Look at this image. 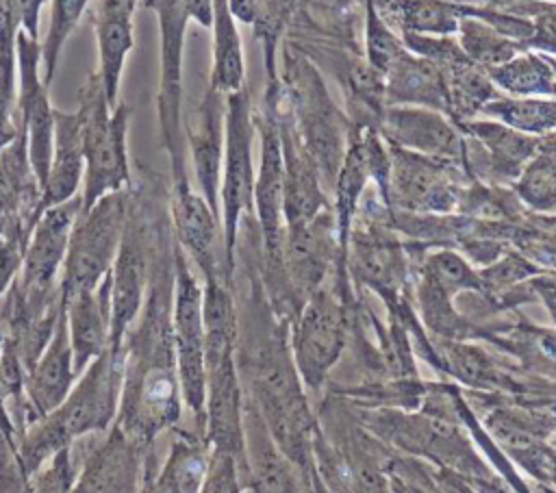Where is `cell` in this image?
Wrapping results in <instances>:
<instances>
[{"instance_id": "cell-1", "label": "cell", "mask_w": 556, "mask_h": 493, "mask_svg": "<svg viewBox=\"0 0 556 493\" xmlns=\"http://www.w3.org/2000/svg\"><path fill=\"white\" fill-rule=\"evenodd\" d=\"M174 250L176 237L169 217V191L161 193L154 213V245L148 289L141 311L128 328L124 380L115 424L146 447L180 419V382L174 347Z\"/></svg>"}, {"instance_id": "cell-2", "label": "cell", "mask_w": 556, "mask_h": 493, "mask_svg": "<svg viewBox=\"0 0 556 493\" xmlns=\"http://www.w3.org/2000/svg\"><path fill=\"white\" fill-rule=\"evenodd\" d=\"M124 380V352L104 350L76 378L67 397L48 415L35 419L17 439L26 476L35 473L56 450L85 434L104 432L117 417Z\"/></svg>"}, {"instance_id": "cell-3", "label": "cell", "mask_w": 556, "mask_h": 493, "mask_svg": "<svg viewBox=\"0 0 556 493\" xmlns=\"http://www.w3.org/2000/svg\"><path fill=\"white\" fill-rule=\"evenodd\" d=\"M132 106L126 100L109 104L96 69L78 89V126L83 139L85 174L80 211L91 208L102 195L132 185L128 161V124Z\"/></svg>"}, {"instance_id": "cell-4", "label": "cell", "mask_w": 556, "mask_h": 493, "mask_svg": "<svg viewBox=\"0 0 556 493\" xmlns=\"http://www.w3.org/2000/svg\"><path fill=\"white\" fill-rule=\"evenodd\" d=\"M130 200V187L102 195L91 208L80 211L67 241L61 269V302L83 291H93L111 271Z\"/></svg>"}, {"instance_id": "cell-5", "label": "cell", "mask_w": 556, "mask_h": 493, "mask_svg": "<svg viewBox=\"0 0 556 493\" xmlns=\"http://www.w3.org/2000/svg\"><path fill=\"white\" fill-rule=\"evenodd\" d=\"M143 9L156 13L161 39V67L156 91V117L161 146L169 159L172 182L189 178L185 161V122H182V59L189 13L182 0H141Z\"/></svg>"}, {"instance_id": "cell-6", "label": "cell", "mask_w": 556, "mask_h": 493, "mask_svg": "<svg viewBox=\"0 0 556 493\" xmlns=\"http://www.w3.org/2000/svg\"><path fill=\"white\" fill-rule=\"evenodd\" d=\"M254 117L245 87L226 93L224 119V163L219 182V211L224 228V269L230 280L235 269V245L241 215L254 204V163H252Z\"/></svg>"}, {"instance_id": "cell-7", "label": "cell", "mask_w": 556, "mask_h": 493, "mask_svg": "<svg viewBox=\"0 0 556 493\" xmlns=\"http://www.w3.org/2000/svg\"><path fill=\"white\" fill-rule=\"evenodd\" d=\"M174 347L180 395L187 408L204 428L206 402V365H204V319H202V287L198 285L189 258L176 241L174 250Z\"/></svg>"}, {"instance_id": "cell-8", "label": "cell", "mask_w": 556, "mask_h": 493, "mask_svg": "<svg viewBox=\"0 0 556 493\" xmlns=\"http://www.w3.org/2000/svg\"><path fill=\"white\" fill-rule=\"evenodd\" d=\"M15 65H17V117L28 139V161L39 187L43 189L54 135V106L50 102V87L41 80V43L17 30L15 39Z\"/></svg>"}, {"instance_id": "cell-9", "label": "cell", "mask_w": 556, "mask_h": 493, "mask_svg": "<svg viewBox=\"0 0 556 493\" xmlns=\"http://www.w3.org/2000/svg\"><path fill=\"white\" fill-rule=\"evenodd\" d=\"M265 111L254 117V128L261 135V167L254 178V206L258 213V224L263 232V243L267 258L278 263L282 258L285 245V161L276 115L274 87H267Z\"/></svg>"}, {"instance_id": "cell-10", "label": "cell", "mask_w": 556, "mask_h": 493, "mask_svg": "<svg viewBox=\"0 0 556 493\" xmlns=\"http://www.w3.org/2000/svg\"><path fill=\"white\" fill-rule=\"evenodd\" d=\"M152 450L156 447L141 445L113 421L106 437L87 454L72 493H139Z\"/></svg>"}, {"instance_id": "cell-11", "label": "cell", "mask_w": 556, "mask_h": 493, "mask_svg": "<svg viewBox=\"0 0 556 493\" xmlns=\"http://www.w3.org/2000/svg\"><path fill=\"white\" fill-rule=\"evenodd\" d=\"M224 119L226 96L215 87H206L204 98L195 109L193 124H185V143L191 154V165L200 195L219 217V182L224 163Z\"/></svg>"}, {"instance_id": "cell-12", "label": "cell", "mask_w": 556, "mask_h": 493, "mask_svg": "<svg viewBox=\"0 0 556 493\" xmlns=\"http://www.w3.org/2000/svg\"><path fill=\"white\" fill-rule=\"evenodd\" d=\"M241 387L235 352L206 363L204 437L213 450L232 454L239 463L243 452Z\"/></svg>"}, {"instance_id": "cell-13", "label": "cell", "mask_w": 556, "mask_h": 493, "mask_svg": "<svg viewBox=\"0 0 556 493\" xmlns=\"http://www.w3.org/2000/svg\"><path fill=\"white\" fill-rule=\"evenodd\" d=\"M343 313L339 302L315 289L295 330V358L308 384H319L343 347Z\"/></svg>"}, {"instance_id": "cell-14", "label": "cell", "mask_w": 556, "mask_h": 493, "mask_svg": "<svg viewBox=\"0 0 556 493\" xmlns=\"http://www.w3.org/2000/svg\"><path fill=\"white\" fill-rule=\"evenodd\" d=\"M169 217L178 245L193 258L204 280L224 278L217 265L215 241H217V215L211 211L206 200L191 189L189 178L172 182L169 189ZM228 282V280H226Z\"/></svg>"}, {"instance_id": "cell-15", "label": "cell", "mask_w": 556, "mask_h": 493, "mask_svg": "<svg viewBox=\"0 0 556 493\" xmlns=\"http://www.w3.org/2000/svg\"><path fill=\"white\" fill-rule=\"evenodd\" d=\"M74 374V354L70 345V330H67V313L61 311L54 332L35 361V365L26 371L24 391L30 408V424L50 410H54L72 391L76 382Z\"/></svg>"}, {"instance_id": "cell-16", "label": "cell", "mask_w": 556, "mask_h": 493, "mask_svg": "<svg viewBox=\"0 0 556 493\" xmlns=\"http://www.w3.org/2000/svg\"><path fill=\"white\" fill-rule=\"evenodd\" d=\"M70 345L74 354V374L80 376L87 365L109 345L111 328V271L93 291L76 293L65 302Z\"/></svg>"}, {"instance_id": "cell-17", "label": "cell", "mask_w": 556, "mask_h": 493, "mask_svg": "<svg viewBox=\"0 0 556 493\" xmlns=\"http://www.w3.org/2000/svg\"><path fill=\"white\" fill-rule=\"evenodd\" d=\"M135 7L100 0L96 11V46H98V67L96 74L102 83L106 100L111 106L119 100V83L126 59L135 46L132 15Z\"/></svg>"}, {"instance_id": "cell-18", "label": "cell", "mask_w": 556, "mask_h": 493, "mask_svg": "<svg viewBox=\"0 0 556 493\" xmlns=\"http://www.w3.org/2000/svg\"><path fill=\"white\" fill-rule=\"evenodd\" d=\"M85 156L78 115L54 109V135H52V159L46 185L41 189V211L63 204L78 195L83 187Z\"/></svg>"}, {"instance_id": "cell-19", "label": "cell", "mask_w": 556, "mask_h": 493, "mask_svg": "<svg viewBox=\"0 0 556 493\" xmlns=\"http://www.w3.org/2000/svg\"><path fill=\"white\" fill-rule=\"evenodd\" d=\"M243 445H248V486L250 493H302L287 458L269 439L267 424L252 406L245 408Z\"/></svg>"}, {"instance_id": "cell-20", "label": "cell", "mask_w": 556, "mask_h": 493, "mask_svg": "<svg viewBox=\"0 0 556 493\" xmlns=\"http://www.w3.org/2000/svg\"><path fill=\"white\" fill-rule=\"evenodd\" d=\"M208 445L206 437L176 428L169 454L154 476L152 493H200L211 465Z\"/></svg>"}, {"instance_id": "cell-21", "label": "cell", "mask_w": 556, "mask_h": 493, "mask_svg": "<svg viewBox=\"0 0 556 493\" xmlns=\"http://www.w3.org/2000/svg\"><path fill=\"white\" fill-rule=\"evenodd\" d=\"M384 126L389 139L424 154L452 156L460 148L454 128L441 115L426 109H391Z\"/></svg>"}, {"instance_id": "cell-22", "label": "cell", "mask_w": 556, "mask_h": 493, "mask_svg": "<svg viewBox=\"0 0 556 493\" xmlns=\"http://www.w3.org/2000/svg\"><path fill=\"white\" fill-rule=\"evenodd\" d=\"M213 67H211V87L217 91L232 93L245 80V61L241 37L235 24V15L230 11L228 0H213Z\"/></svg>"}, {"instance_id": "cell-23", "label": "cell", "mask_w": 556, "mask_h": 493, "mask_svg": "<svg viewBox=\"0 0 556 493\" xmlns=\"http://www.w3.org/2000/svg\"><path fill=\"white\" fill-rule=\"evenodd\" d=\"M24 206L41 208V187L28 161L26 130L20 124L15 139L0 150V215Z\"/></svg>"}, {"instance_id": "cell-24", "label": "cell", "mask_w": 556, "mask_h": 493, "mask_svg": "<svg viewBox=\"0 0 556 493\" xmlns=\"http://www.w3.org/2000/svg\"><path fill=\"white\" fill-rule=\"evenodd\" d=\"M393 165V185L397 198L408 206H439L443 208L447 202L445 185L437 167L417 159L415 154L400 152Z\"/></svg>"}, {"instance_id": "cell-25", "label": "cell", "mask_w": 556, "mask_h": 493, "mask_svg": "<svg viewBox=\"0 0 556 493\" xmlns=\"http://www.w3.org/2000/svg\"><path fill=\"white\" fill-rule=\"evenodd\" d=\"M389 93L400 102L443 104V80L426 61H410L404 52L389 67Z\"/></svg>"}, {"instance_id": "cell-26", "label": "cell", "mask_w": 556, "mask_h": 493, "mask_svg": "<svg viewBox=\"0 0 556 493\" xmlns=\"http://www.w3.org/2000/svg\"><path fill=\"white\" fill-rule=\"evenodd\" d=\"M89 2L91 0H52L50 26L41 43V80L46 87L52 85L63 46L80 22Z\"/></svg>"}, {"instance_id": "cell-27", "label": "cell", "mask_w": 556, "mask_h": 493, "mask_svg": "<svg viewBox=\"0 0 556 493\" xmlns=\"http://www.w3.org/2000/svg\"><path fill=\"white\" fill-rule=\"evenodd\" d=\"M486 113L500 117L508 126L519 130H549L556 128V102L554 100H497L484 106Z\"/></svg>"}, {"instance_id": "cell-28", "label": "cell", "mask_w": 556, "mask_h": 493, "mask_svg": "<svg viewBox=\"0 0 556 493\" xmlns=\"http://www.w3.org/2000/svg\"><path fill=\"white\" fill-rule=\"evenodd\" d=\"M76 476L70 447H61L28 476L26 493H72Z\"/></svg>"}, {"instance_id": "cell-29", "label": "cell", "mask_w": 556, "mask_h": 493, "mask_svg": "<svg viewBox=\"0 0 556 493\" xmlns=\"http://www.w3.org/2000/svg\"><path fill=\"white\" fill-rule=\"evenodd\" d=\"M493 78L508 91L515 93H543L552 91L549 72L536 59H517L506 65H497Z\"/></svg>"}, {"instance_id": "cell-30", "label": "cell", "mask_w": 556, "mask_h": 493, "mask_svg": "<svg viewBox=\"0 0 556 493\" xmlns=\"http://www.w3.org/2000/svg\"><path fill=\"white\" fill-rule=\"evenodd\" d=\"M463 30V43L467 54H471L476 61L489 63V65H500L506 59H510L515 54V48L504 41L502 37H497L493 30L484 28L478 22H469L465 20L460 24Z\"/></svg>"}, {"instance_id": "cell-31", "label": "cell", "mask_w": 556, "mask_h": 493, "mask_svg": "<svg viewBox=\"0 0 556 493\" xmlns=\"http://www.w3.org/2000/svg\"><path fill=\"white\" fill-rule=\"evenodd\" d=\"M367 52L371 65L378 72H387L391 63L402 54V48L389 33L387 24L380 20L371 0H367Z\"/></svg>"}, {"instance_id": "cell-32", "label": "cell", "mask_w": 556, "mask_h": 493, "mask_svg": "<svg viewBox=\"0 0 556 493\" xmlns=\"http://www.w3.org/2000/svg\"><path fill=\"white\" fill-rule=\"evenodd\" d=\"M200 493H241L237 458L232 454L213 450L208 473Z\"/></svg>"}, {"instance_id": "cell-33", "label": "cell", "mask_w": 556, "mask_h": 493, "mask_svg": "<svg viewBox=\"0 0 556 493\" xmlns=\"http://www.w3.org/2000/svg\"><path fill=\"white\" fill-rule=\"evenodd\" d=\"M156 476V450H152L146 458V467H143V480H141V491L139 493H152V482Z\"/></svg>"}, {"instance_id": "cell-34", "label": "cell", "mask_w": 556, "mask_h": 493, "mask_svg": "<svg viewBox=\"0 0 556 493\" xmlns=\"http://www.w3.org/2000/svg\"><path fill=\"white\" fill-rule=\"evenodd\" d=\"M313 493H326V491H321V489H317V491H313Z\"/></svg>"}]
</instances>
